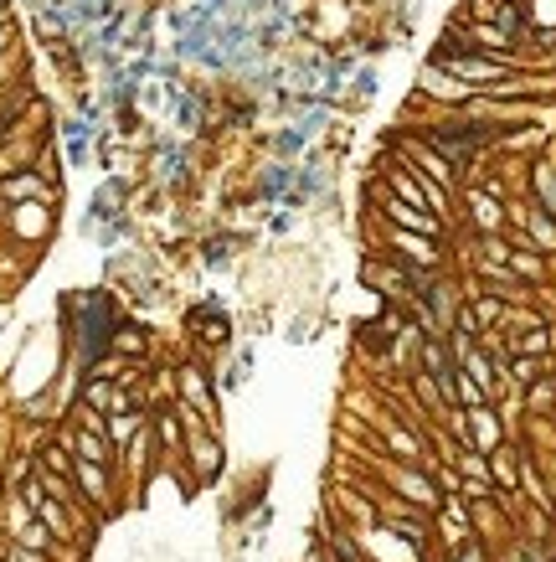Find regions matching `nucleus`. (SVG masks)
<instances>
[{
    "instance_id": "f257e3e1",
    "label": "nucleus",
    "mask_w": 556,
    "mask_h": 562,
    "mask_svg": "<svg viewBox=\"0 0 556 562\" xmlns=\"http://www.w3.org/2000/svg\"><path fill=\"white\" fill-rule=\"evenodd\" d=\"M263 191H268V196H284V191H288V171H268V181H263Z\"/></svg>"
}]
</instances>
